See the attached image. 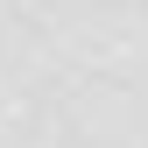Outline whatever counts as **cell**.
Returning <instances> with one entry per match:
<instances>
[{
	"instance_id": "6da1fadb",
	"label": "cell",
	"mask_w": 148,
	"mask_h": 148,
	"mask_svg": "<svg viewBox=\"0 0 148 148\" xmlns=\"http://www.w3.org/2000/svg\"><path fill=\"white\" fill-rule=\"evenodd\" d=\"M0 148H148V0H0Z\"/></svg>"
}]
</instances>
